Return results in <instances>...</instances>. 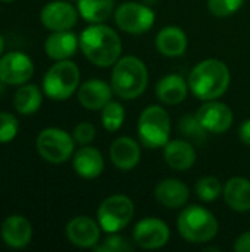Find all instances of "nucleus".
I'll use <instances>...</instances> for the list:
<instances>
[{
    "instance_id": "obj_1",
    "label": "nucleus",
    "mask_w": 250,
    "mask_h": 252,
    "mask_svg": "<svg viewBox=\"0 0 250 252\" xmlns=\"http://www.w3.org/2000/svg\"><path fill=\"white\" fill-rule=\"evenodd\" d=\"M80 47L91 63L103 68L115 65L122 50L119 35L112 28L99 24L81 32Z\"/></svg>"
},
{
    "instance_id": "obj_2",
    "label": "nucleus",
    "mask_w": 250,
    "mask_h": 252,
    "mask_svg": "<svg viewBox=\"0 0 250 252\" xmlns=\"http://www.w3.org/2000/svg\"><path fill=\"white\" fill-rule=\"evenodd\" d=\"M230 84V69L218 59L199 62L189 75V89L202 100H214L222 96Z\"/></svg>"
},
{
    "instance_id": "obj_3",
    "label": "nucleus",
    "mask_w": 250,
    "mask_h": 252,
    "mask_svg": "<svg viewBox=\"0 0 250 252\" xmlns=\"http://www.w3.org/2000/svg\"><path fill=\"white\" fill-rule=\"evenodd\" d=\"M147 81V68L144 62L136 56H125L118 59L111 77L113 93L125 100L139 97L146 90Z\"/></svg>"
},
{
    "instance_id": "obj_4",
    "label": "nucleus",
    "mask_w": 250,
    "mask_h": 252,
    "mask_svg": "<svg viewBox=\"0 0 250 252\" xmlns=\"http://www.w3.org/2000/svg\"><path fill=\"white\" fill-rule=\"evenodd\" d=\"M180 235L192 244H205L218 233V221L211 211L199 205H190L181 211L177 220Z\"/></svg>"
},
{
    "instance_id": "obj_5",
    "label": "nucleus",
    "mask_w": 250,
    "mask_h": 252,
    "mask_svg": "<svg viewBox=\"0 0 250 252\" xmlns=\"http://www.w3.org/2000/svg\"><path fill=\"white\" fill-rule=\"evenodd\" d=\"M137 131L143 146L149 149L165 146L169 142L171 133V120L168 112L158 105L147 106L140 114Z\"/></svg>"
},
{
    "instance_id": "obj_6",
    "label": "nucleus",
    "mask_w": 250,
    "mask_h": 252,
    "mask_svg": "<svg viewBox=\"0 0 250 252\" xmlns=\"http://www.w3.org/2000/svg\"><path fill=\"white\" fill-rule=\"evenodd\" d=\"M80 84L78 66L65 59L52 65L43 78V90L53 100H65L74 94Z\"/></svg>"
},
{
    "instance_id": "obj_7",
    "label": "nucleus",
    "mask_w": 250,
    "mask_h": 252,
    "mask_svg": "<svg viewBox=\"0 0 250 252\" xmlns=\"http://www.w3.org/2000/svg\"><path fill=\"white\" fill-rule=\"evenodd\" d=\"M134 216V204L125 195H112L106 198L97 210L99 226L106 233H116L127 227Z\"/></svg>"
},
{
    "instance_id": "obj_8",
    "label": "nucleus",
    "mask_w": 250,
    "mask_h": 252,
    "mask_svg": "<svg viewBox=\"0 0 250 252\" xmlns=\"http://www.w3.org/2000/svg\"><path fill=\"white\" fill-rule=\"evenodd\" d=\"M37 151L40 157L52 164L68 161L74 152V139L60 128H44L37 137Z\"/></svg>"
},
{
    "instance_id": "obj_9",
    "label": "nucleus",
    "mask_w": 250,
    "mask_h": 252,
    "mask_svg": "<svg viewBox=\"0 0 250 252\" xmlns=\"http://www.w3.org/2000/svg\"><path fill=\"white\" fill-rule=\"evenodd\" d=\"M115 22L125 32L143 34L152 28L155 22V12L146 4L128 1L116 9Z\"/></svg>"
},
{
    "instance_id": "obj_10",
    "label": "nucleus",
    "mask_w": 250,
    "mask_h": 252,
    "mask_svg": "<svg viewBox=\"0 0 250 252\" xmlns=\"http://www.w3.org/2000/svg\"><path fill=\"white\" fill-rule=\"evenodd\" d=\"M34 74L32 59L22 52H10L0 58V81L9 86L25 84Z\"/></svg>"
},
{
    "instance_id": "obj_11",
    "label": "nucleus",
    "mask_w": 250,
    "mask_h": 252,
    "mask_svg": "<svg viewBox=\"0 0 250 252\" xmlns=\"http://www.w3.org/2000/svg\"><path fill=\"white\" fill-rule=\"evenodd\" d=\"M133 239L143 250H159L169 239V227L159 219H143L136 224Z\"/></svg>"
},
{
    "instance_id": "obj_12",
    "label": "nucleus",
    "mask_w": 250,
    "mask_h": 252,
    "mask_svg": "<svg viewBox=\"0 0 250 252\" xmlns=\"http://www.w3.org/2000/svg\"><path fill=\"white\" fill-rule=\"evenodd\" d=\"M40 19L41 24L50 31H65L77 24L78 12L69 1L55 0L41 9Z\"/></svg>"
},
{
    "instance_id": "obj_13",
    "label": "nucleus",
    "mask_w": 250,
    "mask_h": 252,
    "mask_svg": "<svg viewBox=\"0 0 250 252\" xmlns=\"http://www.w3.org/2000/svg\"><path fill=\"white\" fill-rule=\"evenodd\" d=\"M196 117L208 133H224L233 124L231 109L225 103L215 100H206V103L197 109Z\"/></svg>"
},
{
    "instance_id": "obj_14",
    "label": "nucleus",
    "mask_w": 250,
    "mask_h": 252,
    "mask_svg": "<svg viewBox=\"0 0 250 252\" xmlns=\"http://www.w3.org/2000/svg\"><path fill=\"white\" fill-rule=\"evenodd\" d=\"M100 226L90 217L80 216L66 226V236L71 244L80 248H93L100 239Z\"/></svg>"
},
{
    "instance_id": "obj_15",
    "label": "nucleus",
    "mask_w": 250,
    "mask_h": 252,
    "mask_svg": "<svg viewBox=\"0 0 250 252\" xmlns=\"http://www.w3.org/2000/svg\"><path fill=\"white\" fill-rule=\"evenodd\" d=\"M1 239L3 242L15 250L25 248L32 238V226L22 216H10L1 224Z\"/></svg>"
},
{
    "instance_id": "obj_16",
    "label": "nucleus",
    "mask_w": 250,
    "mask_h": 252,
    "mask_svg": "<svg viewBox=\"0 0 250 252\" xmlns=\"http://www.w3.org/2000/svg\"><path fill=\"white\" fill-rule=\"evenodd\" d=\"M112 86L102 80H88L84 84H81L78 90V100L80 103L90 109L97 111L102 109L108 102L112 99Z\"/></svg>"
},
{
    "instance_id": "obj_17",
    "label": "nucleus",
    "mask_w": 250,
    "mask_h": 252,
    "mask_svg": "<svg viewBox=\"0 0 250 252\" xmlns=\"http://www.w3.org/2000/svg\"><path fill=\"white\" fill-rule=\"evenodd\" d=\"M80 46V38L69 30L53 31L44 43L46 55L53 61H65L75 55L77 47Z\"/></svg>"
},
{
    "instance_id": "obj_18",
    "label": "nucleus",
    "mask_w": 250,
    "mask_h": 252,
    "mask_svg": "<svg viewBox=\"0 0 250 252\" xmlns=\"http://www.w3.org/2000/svg\"><path fill=\"white\" fill-rule=\"evenodd\" d=\"M140 146L131 137H118L111 146V159L122 171L133 170L140 161Z\"/></svg>"
},
{
    "instance_id": "obj_19",
    "label": "nucleus",
    "mask_w": 250,
    "mask_h": 252,
    "mask_svg": "<svg viewBox=\"0 0 250 252\" xmlns=\"http://www.w3.org/2000/svg\"><path fill=\"white\" fill-rule=\"evenodd\" d=\"M164 158L171 168L186 171L194 164L196 151L186 140H171L164 146Z\"/></svg>"
},
{
    "instance_id": "obj_20",
    "label": "nucleus",
    "mask_w": 250,
    "mask_h": 252,
    "mask_svg": "<svg viewBox=\"0 0 250 252\" xmlns=\"http://www.w3.org/2000/svg\"><path fill=\"white\" fill-rule=\"evenodd\" d=\"M189 93V81L178 74H169L161 78L156 84V96L162 103L178 105Z\"/></svg>"
},
{
    "instance_id": "obj_21",
    "label": "nucleus",
    "mask_w": 250,
    "mask_h": 252,
    "mask_svg": "<svg viewBox=\"0 0 250 252\" xmlns=\"http://www.w3.org/2000/svg\"><path fill=\"white\" fill-rule=\"evenodd\" d=\"M155 196L158 202L167 208H180L187 204L190 193L183 182L177 179H165L156 186Z\"/></svg>"
},
{
    "instance_id": "obj_22",
    "label": "nucleus",
    "mask_w": 250,
    "mask_h": 252,
    "mask_svg": "<svg viewBox=\"0 0 250 252\" xmlns=\"http://www.w3.org/2000/svg\"><path fill=\"white\" fill-rule=\"evenodd\" d=\"M103 168V157L96 148L84 146L74 157V170L83 179H96L102 174Z\"/></svg>"
},
{
    "instance_id": "obj_23",
    "label": "nucleus",
    "mask_w": 250,
    "mask_h": 252,
    "mask_svg": "<svg viewBox=\"0 0 250 252\" xmlns=\"http://www.w3.org/2000/svg\"><path fill=\"white\" fill-rule=\"evenodd\" d=\"M224 199L227 205L239 213L250 211V182L245 177H231L224 189Z\"/></svg>"
},
{
    "instance_id": "obj_24",
    "label": "nucleus",
    "mask_w": 250,
    "mask_h": 252,
    "mask_svg": "<svg viewBox=\"0 0 250 252\" xmlns=\"http://www.w3.org/2000/svg\"><path fill=\"white\" fill-rule=\"evenodd\" d=\"M156 47L164 56H181L187 49V35L178 27H165L158 32Z\"/></svg>"
},
{
    "instance_id": "obj_25",
    "label": "nucleus",
    "mask_w": 250,
    "mask_h": 252,
    "mask_svg": "<svg viewBox=\"0 0 250 252\" xmlns=\"http://www.w3.org/2000/svg\"><path fill=\"white\" fill-rule=\"evenodd\" d=\"M43 103V96L35 84H25L15 92L13 108L22 115L35 114Z\"/></svg>"
},
{
    "instance_id": "obj_26",
    "label": "nucleus",
    "mask_w": 250,
    "mask_h": 252,
    "mask_svg": "<svg viewBox=\"0 0 250 252\" xmlns=\"http://www.w3.org/2000/svg\"><path fill=\"white\" fill-rule=\"evenodd\" d=\"M78 13L91 24L106 21L113 10V0H78Z\"/></svg>"
},
{
    "instance_id": "obj_27",
    "label": "nucleus",
    "mask_w": 250,
    "mask_h": 252,
    "mask_svg": "<svg viewBox=\"0 0 250 252\" xmlns=\"http://www.w3.org/2000/svg\"><path fill=\"white\" fill-rule=\"evenodd\" d=\"M125 120L124 106L119 102L111 100L102 108V123L108 131H116L122 127Z\"/></svg>"
},
{
    "instance_id": "obj_28",
    "label": "nucleus",
    "mask_w": 250,
    "mask_h": 252,
    "mask_svg": "<svg viewBox=\"0 0 250 252\" xmlns=\"http://www.w3.org/2000/svg\"><path fill=\"white\" fill-rule=\"evenodd\" d=\"M180 130L187 139L196 143H203L206 140L208 131L203 128V126L200 124L196 115H184L180 121Z\"/></svg>"
},
{
    "instance_id": "obj_29",
    "label": "nucleus",
    "mask_w": 250,
    "mask_h": 252,
    "mask_svg": "<svg viewBox=\"0 0 250 252\" xmlns=\"http://www.w3.org/2000/svg\"><path fill=\"white\" fill-rule=\"evenodd\" d=\"M221 192H222V186H221V183H220V180L217 177L206 176V177H202L196 183L197 198L205 201V202L215 201L221 195Z\"/></svg>"
},
{
    "instance_id": "obj_30",
    "label": "nucleus",
    "mask_w": 250,
    "mask_h": 252,
    "mask_svg": "<svg viewBox=\"0 0 250 252\" xmlns=\"http://www.w3.org/2000/svg\"><path fill=\"white\" fill-rule=\"evenodd\" d=\"M243 3L245 0H208V9L218 18H227L236 13Z\"/></svg>"
},
{
    "instance_id": "obj_31",
    "label": "nucleus",
    "mask_w": 250,
    "mask_h": 252,
    "mask_svg": "<svg viewBox=\"0 0 250 252\" xmlns=\"http://www.w3.org/2000/svg\"><path fill=\"white\" fill-rule=\"evenodd\" d=\"M94 252H127L131 251L133 247L131 244L119 235H112L103 239L100 244H96L93 247Z\"/></svg>"
},
{
    "instance_id": "obj_32",
    "label": "nucleus",
    "mask_w": 250,
    "mask_h": 252,
    "mask_svg": "<svg viewBox=\"0 0 250 252\" xmlns=\"http://www.w3.org/2000/svg\"><path fill=\"white\" fill-rule=\"evenodd\" d=\"M19 123L15 115L9 112H0V143L13 140L18 134Z\"/></svg>"
},
{
    "instance_id": "obj_33",
    "label": "nucleus",
    "mask_w": 250,
    "mask_h": 252,
    "mask_svg": "<svg viewBox=\"0 0 250 252\" xmlns=\"http://www.w3.org/2000/svg\"><path fill=\"white\" fill-rule=\"evenodd\" d=\"M74 140L81 145H88L96 137V127L91 123H80L74 128Z\"/></svg>"
},
{
    "instance_id": "obj_34",
    "label": "nucleus",
    "mask_w": 250,
    "mask_h": 252,
    "mask_svg": "<svg viewBox=\"0 0 250 252\" xmlns=\"http://www.w3.org/2000/svg\"><path fill=\"white\" fill-rule=\"evenodd\" d=\"M234 251L250 252V232H246L237 238V241L234 242Z\"/></svg>"
},
{
    "instance_id": "obj_35",
    "label": "nucleus",
    "mask_w": 250,
    "mask_h": 252,
    "mask_svg": "<svg viewBox=\"0 0 250 252\" xmlns=\"http://www.w3.org/2000/svg\"><path fill=\"white\" fill-rule=\"evenodd\" d=\"M239 134H240V139L245 145L250 146V120L243 121V124L240 126V130H239Z\"/></svg>"
},
{
    "instance_id": "obj_36",
    "label": "nucleus",
    "mask_w": 250,
    "mask_h": 252,
    "mask_svg": "<svg viewBox=\"0 0 250 252\" xmlns=\"http://www.w3.org/2000/svg\"><path fill=\"white\" fill-rule=\"evenodd\" d=\"M3 50H4V40H3V37L0 35V55L3 53Z\"/></svg>"
},
{
    "instance_id": "obj_37",
    "label": "nucleus",
    "mask_w": 250,
    "mask_h": 252,
    "mask_svg": "<svg viewBox=\"0 0 250 252\" xmlns=\"http://www.w3.org/2000/svg\"><path fill=\"white\" fill-rule=\"evenodd\" d=\"M3 92V87H1V81H0V93Z\"/></svg>"
},
{
    "instance_id": "obj_38",
    "label": "nucleus",
    "mask_w": 250,
    "mask_h": 252,
    "mask_svg": "<svg viewBox=\"0 0 250 252\" xmlns=\"http://www.w3.org/2000/svg\"><path fill=\"white\" fill-rule=\"evenodd\" d=\"M0 1H13V0H0Z\"/></svg>"
},
{
    "instance_id": "obj_39",
    "label": "nucleus",
    "mask_w": 250,
    "mask_h": 252,
    "mask_svg": "<svg viewBox=\"0 0 250 252\" xmlns=\"http://www.w3.org/2000/svg\"><path fill=\"white\" fill-rule=\"evenodd\" d=\"M74 1H78V0H74Z\"/></svg>"
}]
</instances>
